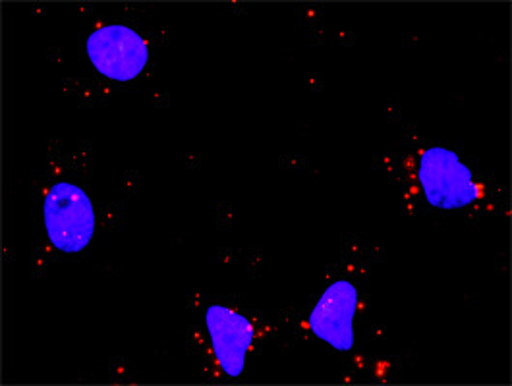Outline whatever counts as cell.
<instances>
[{
  "label": "cell",
  "mask_w": 512,
  "mask_h": 386,
  "mask_svg": "<svg viewBox=\"0 0 512 386\" xmlns=\"http://www.w3.org/2000/svg\"><path fill=\"white\" fill-rule=\"evenodd\" d=\"M358 307L356 288L341 280L335 282L313 307L312 332L333 348L348 352L354 348V315Z\"/></svg>",
  "instance_id": "cell-4"
},
{
  "label": "cell",
  "mask_w": 512,
  "mask_h": 386,
  "mask_svg": "<svg viewBox=\"0 0 512 386\" xmlns=\"http://www.w3.org/2000/svg\"><path fill=\"white\" fill-rule=\"evenodd\" d=\"M418 182L427 203L437 209H460L480 197L474 174L447 147H429L422 151Z\"/></svg>",
  "instance_id": "cell-1"
},
{
  "label": "cell",
  "mask_w": 512,
  "mask_h": 386,
  "mask_svg": "<svg viewBox=\"0 0 512 386\" xmlns=\"http://www.w3.org/2000/svg\"><path fill=\"white\" fill-rule=\"evenodd\" d=\"M205 321L221 369L228 377H240L244 371L246 354L254 340V325L238 311L223 305H211L207 309Z\"/></svg>",
  "instance_id": "cell-5"
},
{
  "label": "cell",
  "mask_w": 512,
  "mask_h": 386,
  "mask_svg": "<svg viewBox=\"0 0 512 386\" xmlns=\"http://www.w3.org/2000/svg\"><path fill=\"white\" fill-rule=\"evenodd\" d=\"M87 55L103 76L128 82L140 76L147 64L149 49L134 29L114 24L89 35Z\"/></svg>",
  "instance_id": "cell-3"
},
{
  "label": "cell",
  "mask_w": 512,
  "mask_h": 386,
  "mask_svg": "<svg viewBox=\"0 0 512 386\" xmlns=\"http://www.w3.org/2000/svg\"><path fill=\"white\" fill-rule=\"evenodd\" d=\"M45 224L55 248L76 253L87 248L95 230V213L87 193L70 184L53 186L45 199Z\"/></svg>",
  "instance_id": "cell-2"
}]
</instances>
